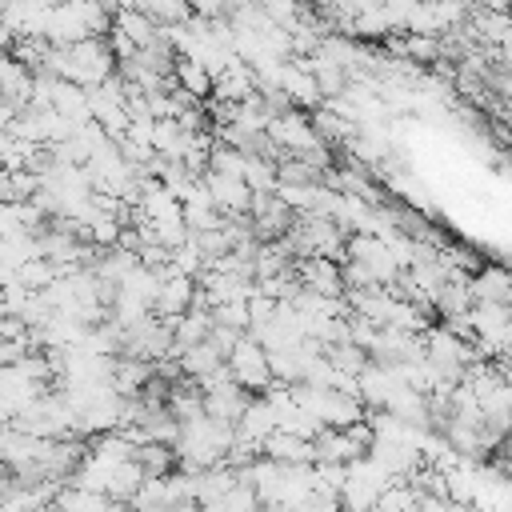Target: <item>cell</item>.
I'll return each instance as SVG.
<instances>
[{"label":"cell","mask_w":512,"mask_h":512,"mask_svg":"<svg viewBox=\"0 0 512 512\" xmlns=\"http://www.w3.org/2000/svg\"><path fill=\"white\" fill-rule=\"evenodd\" d=\"M56 512H108L112 500L104 492H88V488H76V484H64L52 500Z\"/></svg>","instance_id":"ba28073f"},{"label":"cell","mask_w":512,"mask_h":512,"mask_svg":"<svg viewBox=\"0 0 512 512\" xmlns=\"http://www.w3.org/2000/svg\"><path fill=\"white\" fill-rule=\"evenodd\" d=\"M192 304H196V280L176 276V272H164L160 292H156V304H152V316L180 320L184 312H192Z\"/></svg>","instance_id":"3957f363"},{"label":"cell","mask_w":512,"mask_h":512,"mask_svg":"<svg viewBox=\"0 0 512 512\" xmlns=\"http://www.w3.org/2000/svg\"><path fill=\"white\" fill-rule=\"evenodd\" d=\"M108 512H136V508H132V504H112Z\"/></svg>","instance_id":"8fae6325"},{"label":"cell","mask_w":512,"mask_h":512,"mask_svg":"<svg viewBox=\"0 0 512 512\" xmlns=\"http://www.w3.org/2000/svg\"><path fill=\"white\" fill-rule=\"evenodd\" d=\"M260 512H264V508H260Z\"/></svg>","instance_id":"7c38bea8"},{"label":"cell","mask_w":512,"mask_h":512,"mask_svg":"<svg viewBox=\"0 0 512 512\" xmlns=\"http://www.w3.org/2000/svg\"><path fill=\"white\" fill-rule=\"evenodd\" d=\"M260 456L272 460V464H312V460H316L312 444H308V440H296V436H288V432H272V436L264 440Z\"/></svg>","instance_id":"8992f818"},{"label":"cell","mask_w":512,"mask_h":512,"mask_svg":"<svg viewBox=\"0 0 512 512\" xmlns=\"http://www.w3.org/2000/svg\"><path fill=\"white\" fill-rule=\"evenodd\" d=\"M12 120H16V108H12L8 100H0V132H8V128H12Z\"/></svg>","instance_id":"30bf717a"},{"label":"cell","mask_w":512,"mask_h":512,"mask_svg":"<svg viewBox=\"0 0 512 512\" xmlns=\"http://www.w3.org/2000/svg\"><path fill=\"white\" fill-rule=\"evenodd\" d=\"M180 376H188V380H204V376H212L216 368H224V352L212 344V340H200V344H192L188 352H180Z\"/></svg>","instance_id":"52a82bcc"},{"label":"cell","mask_w":512,"mask_h":512,"mask_svg":"<svg viewBox=\"0 0 512 512\" xmlns=\"http://www.w3.org/2000/svg\"><path fill=\"white\" fill-rule=\"evenodd\" d=\"M344 260L360 264V268L372 276V284H380V288H392L396 276L404 272L400 260H396V252H392V244L380 240V236H348V244H344ZM344 260H340V264H344Z\"/></svg>","instance_id":"6da1fadb"},{"label":"cell","mask_w":512,"mask_h":512,"mask_svg":"<svg viewBox=\"0 0 512 512\" xmlns=\"http://www.w3.org/2000/svg\"><path fill=\"white\" fill-rule=\"evenodd\" d=\"M172 84H176L180 92H188L196 104H204V100L212 96V76H208V68H204L200 60H192V56H176Z\"/></svg>","instance_id":"5b68a950"},{"label":"cell","mask_w":512,"mask_h":512,"mask_svg":"<svg viewBox=\"0 0 512 512\" xmlns=\"http://www.w3.org/2000/svg\"><path fill=\"white\" fill-rule=\"evenodd\" d=\"M136 464L144 468V476H168L176 464V452L164 444H140L136 448Z\"/></svg>","instance_id":"9c48e42d"},{"label":"cell","mask_w":512,"mask_h":512,"mask_svg":"<svg viewBox=\"0 0 512 512\" xmlns=\"http://www.w3.org/2000/svg\"><path fill=\"white\" fill-rule=\"evenodd\" d=\"M468 288H472V304H508L512 308V272L508 268L488 264L472 276Z\"/></svg>","instance_id":"277c9868"},{"label":"cell","mask_w":512,"mask_h":512,"mask_svg":"<svg viewBox=\"0 0 512 512\" xmlns=\"http://www.w3.org/2000/svg\"><path fill=\"white\" fill-rule=\"evenodd\" d=\"M224 364H228V376H232L248 396H264V392L276 384V380H272V368H268V352H264L252 336H240Z\"/></svg>","instance_id":"7a4b0ae2"}]
</instances>
